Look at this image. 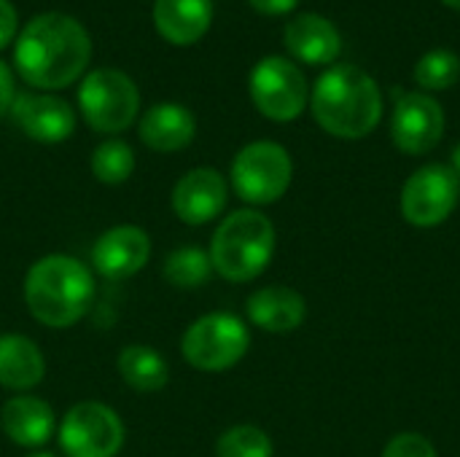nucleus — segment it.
Wrapping results in <instances>:
<instances>
[{
    "instance_id": "obj_25",
    "label": "nucleus",
    "mask_w": 460,
    "mask_h": 457,
    "mask_svg": "<svg viewBox=\"0 0 460 457\" xmlns=\"http://www.w3.org/2000/svg\"><path fill=\"white\" fill-rule=\"evenodd\" d=\"M275 447L259 426H232L216 439V457H272Z\"/></svg>"
},
{
    "instance_id": "obj_16",
    "label": "nucleus",
    "mask_w": 460,
    "mask_h": 457,
    "mask_svg": "<svg viewBox=\"0 0 460 457\" xmlns=\"http://www.w3.org/2000/svg\"><path fill=\"white\" fill-rule=\"evenodd\" d=\"M283 43L291 57L305 65H334L342 51V35L321 13H296L283 32Z\"/></svg>"
},
{
    "instance_id": "obj_8",
    "label": "nucleus",
    "mask_w": 460,
    "mask_h": 457,
    "mask_svg": "<svg viewBox=\"0 0 460 457\" xmlns=\"http://www.w3.org/2000/svg\"><path fill=\"white\" fill-rule=\"evenodd\" d=\"M124 439V420L102 401L73 404L57 426V442L65 457H116Z\"/></svg>"
},
{
    "instance_id": "obj_24",
    "label": "nucleus",
    "mask_w": 460,
    "mask_h": 457,
    "mask_svg": "<svg viewBox=\"0 0 460 457\" xmlns=\"http://www.w3.org/2000/svg\"><path fill=\"white\" fill-rule=\"evenodd\" d=\"M415 81L426 92H445L456 86L460 78V57L453 48H431L426 51L412 70Z\"/></svg>"
},
{
    "instance_id": "obj_31",
    "label": "nucleus",
    "mask_w": 460,
    "mask_h": 457,
    "mask_svg": "<svg viewBox=\"0 0 460 457\" xmlns=\"http://www.w3.org/2000/svg\"><path fill=\"white\" fill-rule=\"evenodd\" d=\"M24 457H59V455H54V453H49V450H30Z\"/></svg>"
},
{
    "instance_id": "obj_17",
    "label": "nucleus",
    "mask_w": 460,
    "mask_h": 457,
    "mask_svg": "<svg viewBox=\"0 0 460 457\" xmlns=\"http://www.w3.org/2000/svg\"><path fill=\"white\" fill-rule=\"evenodd\" d=\"M248 321L270 334H291L307 318V302L288 286H264L248 296Z\"/></svg>"
},
{
    "instance_id": "obj_18",
    "label": "nucleus",
    "mask_w": 460,
    "mask_h": 457,
    "mask_svg": "<svg viewBox=\"0 0 460 457\" xmlns=\"http://www.w3.org/2000/svg\"><path fill=\"white\" fill-rule=\"evenodd\" d=\"M140 140L156 154H175L191 145L197 135V119L186 105L159 102L148 108L140 119Z\"/></svg>"
},
{
    "instance_id": "obj_19",
    "label": "nucleus",
    "mask_w": 460,
    "mask_h": 457,
    "mask_svg": "<svg viewBox=\"0 0 460 457\" xmlns=\"http://www.w3.org/2000/svg\"><path fill=\"white\" fill-rule=\"evenodd\" d=\"M46 377L40 347L24 334H0V388L27 393Z\"/></svg>"
},
{
    "instance_id": "obj_11",
    "label": "nucleus",
    "mask_w": 460,
    "mask_h": 457,
    "mask_svg": "<svg viewBox=\"0 0 460 457\" xmlns=\"http://www.w3.org/2000/svg\"><path fill=\"white\" fill-rule=\"evenodd\" d=\"M445 137V110L426 92L399 94L391 116V140L407 156L434 151Z\"/></svg>"
},
{
    "instance_id": "obj_23",
    "label": "nucleus",
    "mask_w": 460,
    "mask_h": 457,
    "mask_svg": "<svg viewBox=\"0 0 460 457\" xmlns=\"http://www.w3.org/2000/svg\"><path fill=\"white\" fill-rule=\"evenodd\" d=\"M135 172V151L129 143L113 137L94 148L92 154V175L105 186H121Z\"/></svg>"
},
{
    "instance_id": "obj_13",
    "label": "nucleus",
    "mask_w": 460,
    "mask_h": 457,
    "mask_svg": "<svg viewBox=\"0 0 460 457\" xmlns=\"http://www.w3.org/2000/svg\"><path fill=\"white\" fill-rule=\"evenodd\" d=\"M229 199L226 178L213 167H194L178 178L170 194L172 213L186 226H205L216 221Z\"/></svg>"
},
{
    "instance_id": "obj_6",
    "label": "nucleus",
    "mask_w": 460,
    "mask_h": 457,
    "mask_svg": "<svg viewBox=\"0 0 460 457\" xmlns=\"http://www.w3.org/2000/svg\"><path fill=\"white\" fill-rule=\"evenodd\" d=\"M291 180H294L291 154L275 140L248 143L245 148L237 151L229 170V183L234 194L251 207L275 205L278 199L286 197Z\"/></svg>"
},
{
    "instance_id": "obj_21",
    "label": "nucleus",
    "mask_w": 460,
    "mask_h": 457,
    "mask_svg": "<svg viewBox=\"0 0 460 457\" xmlns=\"http://www.w3.org/2000/svg\"><path fill=\"white\" fill-rule=\"evenodd\" d=\"M121 382L135 393H159L170 382V366L164 356L151 345H127L116 358Z\"/></svg>"
},
{
    "instance_id": "obj_3",
    "label": "nucleus",
    "mask_w": 460,
    "mask_h": 457,
    "mask_svg": "<svg viewBox=\"0 0 460 457\" xmlns=\"http://www.w3.org/2000/svg\"><path fill=\"white\" fill-rule=\"evenodd\" d=\"M22 291L30 315L40 326L59 331L86 318L97 286L92 269L81 259L49 253L27 269Z\"/></svg>"
},
{
    "instance_id": "obj_10",
    "label": "nucleus",
    "mask_w": 460,
    "mask_h": 457,
    "mask_svg": "<svg viewBox=\"0 0 460 457\" xmlns=\"http://www.w3.org/2000/svg\"><path fill=\"white\" fill-rule=\"evenodd\" d=\"M460 178L450 164H426L415 170L402 189V215L415 229L445 224L458 207Z\"/></svg>"
},
{
    "instance_id": "obj_20",
    "label": "nucleus",
    "mask_w": 460,
    "mask_h": 457,
    "mask_svg": "<svg viewBox=\"0 0 460 457\" xmlns=\"http://www.w3.org/2000/svg\"><path fill=\"white\" fill-rule=\"evenodd\" d=\"M213 22V0H156L154 24L167 43L191 46Z\"/></svg>"
},
{
    "instance_id": "obj_22",
    "label": "nucleus",
    "mask_w": 460,
    "mask_h": 457,
    "mask_svg": "<svg viewBox=\"0 0 460 457\" xmlns=\"http://www.w3.org/2000/svg\"><path fill=\"white\" fill-rule=\"evenodd\" d=\"M213 275V264L208 250L197 248V245H183L175 248L172 253H167L164 264H162V277L181 291H194L202 288Z\"/></svg>"
},
{
    "instance_id": "obj_1",
    "label": "nucleus",
    "mask_w": 460,
    "mask_h": 457,
    "mask_svg": "<svg viewBox=\"0 0 460 457\" xmlns=\"http://www.w3.org/2000/svg\"><path fill=\"white\" fill-rule=\"evenodd\" d=\"M92 59V40L86 27L59 11L32 16L13 46V65L19 75L40 89H65L86 73Z\"/></svg>"
},
{
    "instance_id": "obj_26",
    "label": "nucleus",
    "mask_w": 460,
    "mask_h": 457,
    "mask_svg": "<svg viewBox=\"0 0 460 457\" xmlns=\"http://www.w3.org/2000/svg\"><path fill=\"white\" fill-rule=\"evenodd\" d=\"M383 457H439V453H437V447L426 436L407 431V434H396L385 444Z\"/></svg>"
},
{
    "instance_id": "obj_28",
    "label": "nucleus",
    "mask_w": 460,
    "mask_h": 457,
    "mask_svg": "<svg viewBox=\"0 0 460 457\" xmlns=\"http://www.w3.org/2000/svg\"><path fill=\"white\" fill-rule=\"evenodd\" d=\"M16 100V83H13V73L11 67L0 59V116L11 113V105Z\"/></svg>"
},
{
    "instance_id": "obj_30",
    "label": "nucleus",
    "mask_w": 460,
    "mask_h": 457,
    "mask_svg": "<svg viewBox=\"0 0 460 457\" xmlns=\"http://www.w3.org/2000/svg\"><path fill=\"white\" fill-rule=\"evenodd\" d=\"M450 170L460 178V143L453 148V164H450Z\"/></svg>"
},
{
    "instance_id": "obj_14",
    "label": "nucleus",
    "mask_w": 460,
    "mask_h": 457,
    "mask_svg": "<svg viewBox=\"0 0 460 457\" xmlns=\"http://www.w3.org/2000/svg\"><path fill=\"white\" fill-rule=\"evenodd\" d=\"M11 119L30 140L46 145L65 143L75 132V110L70 108V102L46 92L16 94L11 105Z\"/></svg>"
},
{
    "instance_id": "obj_4",
    "label": "nucleus",
    "mask_w": 460,
    "mask_h": 457,
    "mask_svg": "<svg viewBox=\"0 0 460 457\" xmlns=\"http://www.w3.org/2000/svg\"><path fill=\"white\" fill-rule=\"evenodd\" d=\"M275 224L256 207H243L221 218L210 237V264L226 283H251L270 267L275 256Z\"/></svg>"
},
{
    "instance_id": "obj_27",
    "label": "nucleus",
    "mask_w": 460,
    "mask_h": 457,
    "mask_svg": "<svg viewBox=\"0 0 460 457\" xmlns=\"http://www.w3.org/2000/svg\"><path fill=\"white\" fill-rule=\"evenodd\" d=\"M19 35V16L8 0H0V48H5Z\"/></svg>"
},
{
    "instance_id": "obj_15",
    "label": "nucleus",
    "mask_w": 460,
    "mask_h": 457,
    "mask_svg": "<svg viewBox=\"0 0 460 457\" xmlns=\"http://www.w3.org/2000/svg\"><path fill=\"white\" fill-rule=\"evenodd\" d=\"M57 415L49 401L32 393H16L0 407V431L24 450H43L57 436Z\"/></svg>"
},
{
    "instance_id": "obj_5",
    "label": "nucleus",
    "mask_w": 460,
    "mask_h": 457,
    "mask_svg": "<svg viewBox=\"0 0 460 457\" xmlns=\"http://www.w3.org/2000/svg\"><path fill=\"white\" fill-rule=\"evenodd\" d=\"M251 347V331L234 312H208L197 318L181 337L183 361L202 374L234 369Z\"/></svg>"
},
{
    "instance_id": "obj_32",
    "label": "nucleus",
    "mask_w": 460,
    "mask_h": 457,
    "mask_svg": "<svg viewBox=\"0 0 460 457\" xmlns=\"http://www.w3.org/2000/svg\"><path fill=\"white\" fill-rule=\"evenodd\" d=\"M445 5H450V8H456V11H460V0H442Z\"/></svg>"
},
{
    "instance_id": "obj_12",
    "label": "nucleus",
    "mask_w": 460,
    "mask_h": 457,
    "mask_svg": "<svg viewBox=\"0 0 460 457\" xmlns=\"http://www.w3.org/2000/svg\"><path fill=\"white\" fill-rule=\"evenodd\" d=\"M151 234L135 224H119L102 232L92 245V269L105 280L135 277L151 261Z\"/></svg>"
},
{
    "instance_id": "obj_2",
    "label": "nucleus",
    "mask_w": 460,
    "mask_h": 457,
    "mask_svg": "<svg viewBox=\"0 0 460 457\" xmlns=\"http://www.w3.org/2000/svg\"><path fill=\"white\" fill-rule=\"evenodd\" d=\"M313 119L323 132L340 140L372 135L383 119V92L358 65H332L313 86Z\"/></svg>"
},
{
    "instance_id": "obj_9",
    "label": "nucleus",
    "mask_w": 460,
    "mask_h": 457,
    "mask_svg": "<svg viewBox=\"0 0 460 457\" xmlns=\"http://www.w3.org/2000/svg\"><path fill=\"white\" fill-rule=\"evenodd\" d=\"M248 92L261 116L286 124L305 113L310 105V86L305 73L286 57H264L253 65L248 78Z\"/></svg>"
},
{
    "instance_id": "obj_7",
    "label": "nucleus",
    "mask_w": 460,
    "mask_h": 457,
    "mask_svg": "<svg viewBox=\"0 0 460 457\" xmlns=\"http://www.w3.org/2000/svg\"><path fill=\"white\" fill-rule=\"evenodd\" d=\"M78 110L94 132L119 135L137 119L140 92L127 73L116 67H100L81 78Z\"/></svg>"
},
{
    "instance_id": "obj_29",
    "label": "nucleus",
    "mask_w": 460,
    "mask_h": 457,
    "mask_svg": "<svg viewBox=\"0 0 460 457\" xmlns=\"http://www.w3.org/2000/svg\"><path fill=\"white\" fill-rule=\"evenodd\" d=\"M248 3L264 16H283V13H291L299 5V0H248Z\"/></svg>"
}]
</instances>
